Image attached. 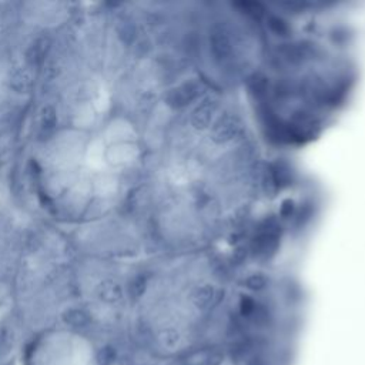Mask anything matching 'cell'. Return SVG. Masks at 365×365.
Listing matches in <instances>:
<instances>
[{
  "label": "cell",
  "instance_id": "cell-1",
  "mask_svg": "<svg viewBox=\"0 0 365 365\" xmlns=\"http://www.w3.org/2000/svg\"><path fill=\"white\" fill-rule=\"evenodd\" d=\"M294 348L293 344L278 341H248L210 347L147 365H291Z\"/></svg>",
  "mask_w": 365,
  "mask_h": 365
}]
</instances>
